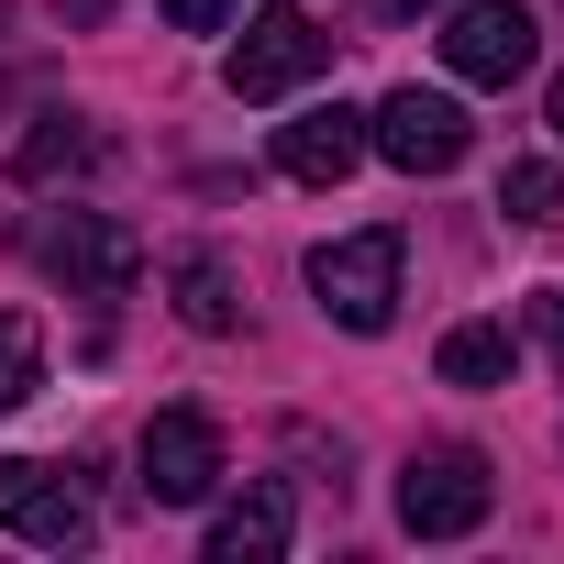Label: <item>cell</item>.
Wrapping results in <instances>:
<instances>
[{
  "instance_id": "obj_1",
  "label": "cell",
  "mask_w": 564,
  "mask_h": 564,
  "mask_svg": "<svg viewBox=\"0 0 564 564\" xmlns=\"http://www.w3.org/2000/svg\"><path fill=\"white\" fill-rule=\"evenodd\" d=\"M487 509H498V476H487L476 443H421V454L399 465V520H410L421 542H465Z\"/></svg>"
},
{
  "instance_id": "obj_2",
  "label": "cell",
  "mask_w": 564,
  "mask_h": 564,
  "mask_svg": "<svg viewBox=\"0 0 564 564\" xmlns=\"http://www.w3.org/2000/svg\"><path fill=\"white\" fill-rule=\"evenodd\" d=\"M23 254H34L45 276H67L78 300H122L133 276H144V243H133L111 210H45V221L23 232Z\"/></svg>"
},
{
  "instance_id": "obj_3",
  "label": "cell",
  "mask_w": 564,
  "mask_h": 564,
  "mask_svg": "<svg viewBox=\"0 0 564 564\" xmlns=\"http://www.w3.org/2000/svg\"><path fill=\"white\" fill-rule=\"evenodd\" d=\"M0 531H23L45 553H78L100 531V498L78 465H45V454H0Z\"/></svg>"
},
{
  "instance_id": "obj_4",
  "label": "cell",
  "mask_w": 564,
  "mask_h": 564,
  "mask_svg": "<svg viewBox=\"0 0 564 564\" xmlns=\"http://www.w3.org/2000/svg\"><path fill=\"white\" fill-rule=\"evenodd\" d=\"M311 300L344 333H388L399 322V232H344L311 254Z\"/></svg>"
},
{
  "instance_id": "obj_5",
  "label": "cell",
  "mask_w": 564,
  "mask_h": 564,
  "mask_svg": "<svg viewBox=\"0 0 564 564\" xmlns=\"http://www.w3.org/2000/svg\"><path fill=\"white\" fill-rule=\"evenodd\" d=\"M322 56H333V34L300 12V0H265L243 23V45L221 56V78H232V100H289L300 78H322Z\"/></svg>"
},
{
  "instance_id": "obj_6",
  "label": "cell",
  "mask_w": 564,
  "mask_h": 564,
  "mask_svg": "<svg viewBox=\"0 0 564 564\" xmlns=\"http://www.w3.org/2000/svg\"><path fill=\"white\" fill-rule=\"evenodd\" d=\"M465 144H476V122H465L454 89H388V100L366 111V155H388V166H410V177L465 166Z\"/></svg>"
},
{
  "instance_id": "obj_7",
  "label": "cell",
  "mask_w": 564,
  "mask_h": 564,
  "mask_svg": "<svg viewBox=\"0 0 564 564\" xmlns=\"http://www.w3.org/2000/svg\"><path fill=\"white\" fill-rule=\"evenodd\" d=\"M531 56H542V23L520 12V0H454L443 12V67L465 89H509Z\"/></svg>"
},
{
  "instance_id": "obj_8",
  "label": "cell",
  "mask_w": 564,
  "mask_h": 564,
  "mask_svg": "<svg viewBox=\"0 0 564 564\" xmlns=\"http://www.w3.org/2000/svg\"><path fill=\"white\" fill-rule=\"evenodd\" d=\"M133 454H144V498L155 509H199L221 487V421L210 410H155Z\"/></svg>"
},
{
  "instance_id": "obj_9",
  "label": "cell",
  "mask_w": 564,
  "mask_h": 564,
  "mask_svg": "<svg viewBox=\"0 0 564 564\" xmlns=\"http://www.w3.org/2000/svg\"><path fill=\"white\" fill-rule=\"evenodd\" d=\"M276 166H289L300 188H344V177L366 166V111H344V100L300 111L289 133H276Z\"/></svg>"
},
{
  "instance_id": "obj_10",
  "label": "cell",
  "mask_w": 564,
  "mask_h": 564,
  "mask_svg": "<svg viewBox=\"0 0 564 564\" xmlns=\"http://www.w3.org/2000/svg\"><path fill=\"white\" fill-rule=\"evenodd\" d=\"M166 289H177V322L188 333H243V289H232V265L210 243H177L166 254Z\"/></svg>"
},
{
  "instance_id": "obj_11",
  "label": "cell",
  "mask_w": 564,
  "mask_h": 564,
  "mask_svg": "<svg viewBox=\"0 0 564 564\" xmlns=\"http://www.w3.org/2000/svg\"><path fill=\"white\" fill-rule=\"evenodd\" d=\"M276 553H289V487H243L221 520H210V564H276Z\"/></svg>"
},
{
  "instance_id": "obj_12",
  "label": "cell",
  "mask_w": 564,
  "mask_h": 564,
  "mask_svg": "<svg viewBox=\"0 0 564 564\" xmlns=\"http://www.w3.org/2000/svg\"><path fill=\"white\" fill-rule=\"evenodd\" d=\"M432 366H443V388H498L509 377V322H454Z\"/></svg>"
},
{
  "instance_id": "obj_13",
  "label": "cell",
  "mask_w": 564,
  "mask_h": 564,
  "mask_svg": "<svg viewBox=\"0 0 564 564\" xmlns=\"http://www.w3.org/2000/svg\"><path fill=\"white\" fill-rule=\"evenodd\" d=\"M34 388H45V333H34V311H0V421Z\"/></svg>"
},
{
  "instance_id": "obj_14",
  "label": "cell",
  "mask_w": 564,
  "mask_h": 564,
  "mask_svg": "<svg viewBox=\"0 0 564 564\" xmlns=\"http://www.w3.org/2000/svg\"><path fill=\"white\" fill-rule=\"evenodd\" d=\"M498 210H509V221H531V232H542V221H564V166L520 155V166L498 177Z\"/></svg>"
},
{
  "instance_id": "obj_15",
  "label": "cell",
  "mask_w": 564,
  "mask_h": 564,
  "mask_svg": "<svg viewBox=\"0 0 564 564\" xmlns=\"http://www.w3.org/2000/svg\"><path fill=\"white\" fill-rule=\"evenodd\" d=\"M78 155H89V133H78V122H45V133L23 144V177H56V166H78Z\"/></svg>"
},
{
  "instance_id": "obj_16",
  "label": "cell",
  "mask_w": 564,
  "mask_h": 564,
  "mask_svg": "<svg viewBox=\"0 0 564 564\" xmlns=\"http://www.w3.org/2000/svg\"><path fill=\"white\" fill-rule=\"evenodd\" d=\"M232 12H243V0H166V23H177V34H221Z\"/></svg>"
},
{
  "instance_id": "obj_17",
  "label": "cell",
  "mask_w": 564,
  "mask_h": 564,
  "mask_svg": "<svg viewBox=\"0 0 564 564\" xmlns=\"http://www.w3.org/2000/svg\"><path fill=\"white\" fill-rule=\"evenodd\" d=\"M531 333H542V355L564 366V289H531Z\"/></svg>"
},
{
  "instance_id": "obj_18",
  "label": "cell",
  "mask_w": 564,
  "mask_h": 564,
  "mask_svg": "<svg viewBox=\"0 0 564 564\" xmlns=\"http://www.w3.org/2000/svg\"><path fill=\"white\" fill-rule=\"evenodd\" d=\"M355 12H366V23H421L432 0H355Z\"/></svg>"
},
{
  "instance_id": "obj_19",
  "label": "cell",
  "mask_w": 564,
  "mask_h": 564,
  "mask_svg": "<svg viewBox=\"0 0 564 564\" xmlns=\"http://www.w3.org/2000/svg\"><path fill=\"white\" fill-rule=\"evenodd\" d=\"M56 23H67V34H89V23H111V0H56Z\"/></svg>"
},
{
  "instance_id": "obj_20",
  "label": "cell",
  "mask_w": 564,
  "mask_h": 564,
  "mask_svg": "<svg viewBox=\"0 0 564 564\" xmlns=\"http://www.w3.org/2000/svg\"><path fill=\"white\" fill-rule=\"evenodd\" d=\"M553 133H564V67H553Z\"/></svg>"
}]
</instances>
